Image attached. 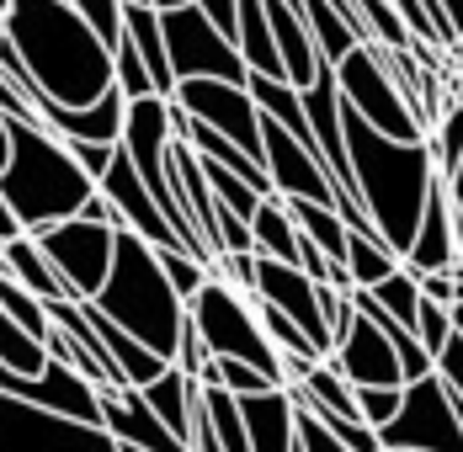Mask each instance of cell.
<instances>
[{
    "label": "cell",
    "mask_w": 463,
    "mask_h": 452,
    "mask_svg": "<svg viewBox=\"0 0 463 452\" xmlns=\"http://www.w3.org/2000/svg\"><path fill=\"white\" fill-rule=\"evenodd\" d=\"M250 234H256V250H261V256L298 261V240H304V229H298V219H293L288 197L267 192V197H261V208L250 213Z\"/></svg>",
    "instance_id": "obj_22"
},
{
    "label": "cell",
    "mask_w": 463,
    "mask_h": 452,
    "mask_svg": "<svg viewBox=\"0 0 463 452\" xmlns=\"http://www.w3.org/2000/svg\"><path fill=\"white\" fill-rule=\"evenodd\" d=\"M5 160H11V118L0 112V171H5Z\"/></svg>",
    "instance_id": "obj_42"
},
{
    "label": "cell",
    "mask_w": 463,
    "mask_h": 452,
    "mask_svg": "<svg viewBox=\"0 0 463 452\" xmlns=\"http://www.w3.org/2000/svg\"><path fill=\"white\" fill-rule=\"evenodd\" d=\"M171 101H182L192 118H203L208 128H219V134H230L245 155H256L261 165H267V138H261V101H256V90L240 86V80H208V75H197V80H176V96Z\"/></svg>",
    "instance_id": "obj_11"
},
{
    "label": "cell",
    "mask_w": 463,
    "mask_h": 452,
    "mask_svg": "<svg viewBox=\"0 0 463 452\" xmlns=\"http://www.w3.org/2000/svg\"><path fill=\"white\" fill-rule=\"evenodd\" d=\"M186 315H192V325H197L208 357L250 362V367H261V372L282 389V352H278V341L267 335L261 315H256V293L234 287L230 277L213 271V277L203 282V293L186 304Z\"/></svg>",
    "instance_id": "obj_5"
},
{
    "label": "cell",
    "mask_w": 463,
    "mask_h": 452,
    "mask_svg": "<svg viewBox=\"0 0 463 452\" xmlns=\"http://www.w3.org/2000/svg\"><path fill=\"white\" fill-rule=\"evenodd\" d=\"M155 11H176V5H192V0H149Z\"/></svg>",
    "instance_id": "obj_43"
},
{
    "label": "cell",
    "mask_w": 463,
    "mask_h": 452,
    "mask_svg": "<svg viewBox=\"0 0 463 452\" xmlns=\"http://www.w3.org/2000/svg\"><path fill=\"white\" fill-rule=\"evenodd\" d=\"M197 383H224L230 394H261V389H278L261 367H250V362H240V357H208V367L197 372Z\"/></svg>",
    "instance_id": "obj_28"
},
{
    "label": "cell",
    "mask_w": 463,
    "mask_h": 452,
    "mask_svg": "<svg viewBox=\"0 0 463 452\" xmlns=\"http://www.w3.org/2000/svg\"><path fill=\"white\" fill-rule=\"evenodd\" d=\"M437 372L448 378V389H453V400L463 405V335H453L442 352H437Z\"/></svg>",
    "instance_id": "obj_36"
},
{
    "label": "cell",
    "mask_w": 463,
    "mask_h": 452,
    "mask_svg": "<svg viewBox=\"0 0 463 452\" xmlns=\"http://www.w3.org/2000/svg\"><path fill=\"white\" fill-rule=\"evenodd\" d=\"M101 186V197L118 208V229H134V234H144L149 245H182V234L171 229V219H165V208L155 202V192L144 186V176L134 171V160H128V149L118 144V160H112V171L96 181ZM186 250V245H182Z\"/></svg>",
    "instance_id": "obj_12"
},
{
    "label": "cell",
    "mask_w": 463,
    "mask_h": 452,
    "mask_svg": "<svg viewBox=\"0 0 463 452\" xmlns=\"http://www.w3.org/2000/svg\"><path fill=\"white\" fill-rule=\"evenodd\" d=\"M0 112H5V118H38V107L22 96L16 80H5V75H0Z\"/></svg>",
    "instance_id": "obj_38"
},
{
    "label": "cell",
    "mask_w": 463,
    "mask_h": 452,
    "mask_svg": "<svg viewBox=\"0 0 463 452\" xmlns=\"http://www.w3.org/2000/svg\"><path fill=\"white\" fill-rule=\"evenodd\" d=\"M38 118L64 138H96V144H123V123H128V96L112 86L91 107H59L53 96H38Z\"/></svg>",
    "instance_id": "obj_16"
},
{
    "label": "cell",
    "mask_w": 463,
    "mask_h": 452,
    "mask_svg": "<svg viewBox=\"0 0 463 452\" xmlns=\"http://www.w3.org/2000/svg\"><path fill=\"white\" fill-rule=\"evenodd\" d=\"M160 267H165V277H171V287L182 293L186 304H192V298L203 293V282L213 277V267H208L203 256H192V250H182V245H165V250H160Z\"/></svg>",
    "instance_id": "obj_30"
},
{
    "label": "cell",
    "mask_w": 463,
    "mask_h": 452,
    "mask_svg": "<svg viewBox=\"0 0 463 452\" xmlns=\"http://www.w3.org/2000/svg\"><path fill=\"white\" fill-rule=\"evenodd\" d=\"M70 149H75V160L86 165L91 181H101L112 171V160H118V144H96V138H70Z\"/></svg>",
    "instance_id": "obj_34"
},
{
    "label": "cell",
    "mask_w": 463,
    "mask_h": 452,
    "mask_svg": "<svg viewBox=\"0 0 463 452\" xmlns=\"http://www.w3.org/2000/svg\"><path fill=\"white\" fill-rule=\"evenodd\" d=\"M0 309L16 319V325H27L33 335H48L53 330V319H48V304L33 293V287H22L11 271H0Z\"/></svg>",
    "instance_id": "obj_27"
},
{
    "label": "cell",
    "mask_w": 463,
    "mask_h": 452,
    "mask_svg": "<svg viewBox=\"0 0 463 452\" xmlns=\"http://www.w3.org/2000/svg\"><path fill=\"white\" fill-rule=\"evenodd\" d=\"M442 186H448V202H453V219H458V267H463V160L458 171L442 176Z\"/></svg>",
    "instance_id": "obj_39"
},
{
    "label": "cell",
    "mask_w": 463,
    "mask_h": 452,
    "mask_svg": "<svg viewBox=\"0 0 463 452\" xmlns=\"http://www.w3.org/2000/svg\"><path fill=\"white\" fill-rule=\"evenodd\" d=\"M0 38H5V11H0Z\"/></svg>",
    "instance_id": "obj_45"
},
{
    "label": "cell",
    "mask_w": 463,
    "mask_h": 452,
    "mask_svg": "<svg viewBox=\"0 0 463 452\" xmlns=\"http://www.w3.org/2000/svg\"><path fill=\"white\" fill-rule=\"evenodd\" d=\"M96 304L123 330H134L144 346H155L160 357L176 362L182 325H186V298L171 287V277L160 267V245H149L134 229H118V261H112V277L101 282Z\"/></svg>",
    "instance_id": "obj_4"
},
{
    "label": "cell",
    "mask_w": 463,
    "mask_h": 452,
    "mask_svg": "<svg viewBox=\"0 0 463 452\" xmlns=\"http://www.w3.org/2000/svg\"><path fill=\"white\" fill-rule=\"evenodd\" d=\"M16 234H27V229H22L16 208H11V202H5V192H0V245H5V240H16Z\"/></svg>",
    "instance_id": "obj_41"
},
{
    "label": "cell",
    "mask_w": 463,
    "mask_h": 452,
    "mask_svg": "<svg viewBox=\"0 0 463 452\" xmlns=\"http://www.w3.org/2000/svg\"><path fill=\"white\" fill-rule=\"evenodd\" d=\"M80 309H86V319L96 325V335H101V346L112 352V362H118V372H123V383H134V389H144V383H155L165 367H171V357H160L155 346H144L134 330H123L112 315H101V304L96 298H80Z\"/></svg>",
    "instance_id": "obj_18"
},
{
    "label": "cell",
    "mask_w": 463,
    "mask_h": 452,
    "mask_svg": "<svg viewBox=\"0 0 463 452\" xmlns=\"http://www.w3.org/2000/svg\"><path fill=\"white\" fill-rule=\"evenodd\" d=\"M160 22H165V48H171L176 80H197V75H208V80H240V86L250 80V70L240 59V43L224 38L203 16L197 0L192 5H176V11H160Z\"/></svg>",
    "instance_id": "obj_10"
},
{
    "label": "cell",
    "mask_w": 463,
    "mask_h": 452,
    "mask_svg": "<svg viewBox=\"0 0 463 452\" xmlns=\"http://www.w3.org/2000/svg\"><path fill=\"white\" fill-rule=\"evenodd\" d=\"M123 452H144V447H123Z\"/></svg>",
    "instance_id": "obj_47"
},
{
    "label": "cell",
    "mask_w": 463,
    "mask_h": 452,
    "mask_svg": "<svg viewBox=\"0 0 463 452\" xmlns=\"http://www.w3.org/2000/svg\"><path fill=\"white\" fill-rule=\"evenodd\" d=\"M5 38L27 59L38 86L59 107H91L118 86L112 43L91 27V16L75 0H11L5 5Z\"/></svg>",
    "instance_id": "obj_1"
},
{
    "label": "cell",
    "mask_w": 463,
    "mask_h": 452,
    "mask_svg": "<svg viewBox=\"0 0 463 452\" xmlns=\"http://www.w3.org/2000/svg\"><path fill=\"white\" fill-rule=\"evenodd\" d=\"M112 75H118V90H123L128 101H134V96H160V90H155V75H149V64H144V53L134 48L128 33L112 43Z\"/></svg>",
    "instance_id": "obj_29"
},
{
    "label": "cell",
    "mask_w": 463,
    "mask_h": 452,
    "mask_svg": "<svg viewBox=\"0 0 463 452\" xmlns=\"http://www.w3.org/2000/svg\"><path fill=\"white\" fill-rule=\"evenodd\" d=\"M197 5H203V16H208L224 38L240 33V0H197Z\"/></svg>",
    "instance_id": "obj_37"
},
{
    "label": "cell",
    "mask_w": 463,
    "mask_h": 452,
    "mask_svg": "<svg viewBox=\"0 0 463 452\" xmlns=\"http://www.w3.org/2000/svg\"><path fill=\"white\" fill-rule=\"evenodd\" d=\"M400 267V250L378 234H357L352 229V245H346V271H352V287H378L389 271Z\"/></svg>",
    "instance_id": "obj_24"
},
{
    "label": "cell",
    "mask_w": 463,
    "mask_h": 452,
    "mask_svg": "<svg viewBox=\"0 0 463 452\" xmlns=\"http://www.w3.org/2000/svg\"><path fill=\"white\" fill-rule=\"evenodd\" d=\"M123 33L134 38V48L144 53L155 90L160 96H176V70H171V48H165V22L155 5H123Z\"/></svg>",
    "instance_id": "obj_21"
},
{
    "label": "cell",
    "mask_w": 463,
    "mask_h": 452,
    "mask_svg": "<svg viewBox=\"0 0 463 452\" xmlns=\"http://www.w3.org/2000/svg\"><path fill=\"white\" fill-rule=\"evenodd\" d=\"M123 5H149V0H123Z\"/></svg>",
    "instance_id": "obj_46"
},
{
    "label": "cell",
    "mask_w": 463,
    "mask_h": 452,
    "mask_svg": "<svg viewBox=\"0 0 463 452\" xmlns=\"http://www.w3.org/2000/svg\"><path fill=\"white\" fill-rule=\"evenodd\" d=\"M0 452H123V442L107 426L0 394Z\"/></svg>",
    "instance_id": "obj_8"
},
{
    "label": "cell",
    "mask_w": 463,
    "mask_h": 452,
    "mask_svg": "<svg viewBox=\"0 0 463 452\" xmlns=\"http://www.w3.org/2000/svg\"><path fill=\"white\" fill-rule=\"evenodd\" d=\"M368 293H373V298H378V304H383L394 319H405V325L416 330V315H420V304H426V293H420V277L405 267V261L389 271L378 287H368Z\"/></svg>",
    "instance_id": "obj_25"
},
{
    "label": "cell",
    "mask_w": 463,
    "mask_h": 452,
    "mask_svg": "<svg viewBox=\"0 0 463 452\" xmlns=\"http://www.w3.org/2000/svg\"><path fill=\"white\" fill-rule=\"evenodd\" d=\"M176 367H186L192 378L208 367V346H203V335H197V325H192V315H186L182 325V346H176Z\"/></svg>",
    "instance_id": "obj_35"
},
{
    "label": "cell",
    "mask_w": 463,
    "mask_h": 452,
    "mask_svg": "<svg viewBox=\"0 0 463 452\" xmlns=\"http://www.w3.org/2000/svg\"><path fill=\"white\" fill-rule=\"evenodd\" d=\"M346 155H352V176H357V197L368 208L378 234L400 250H411L426 208V192L437 181V155L426 138H389L378 134L368 118H357L346 107Z\"/></svg>",
    "instance_id": "obj_2"
},
{
    "label": "cell",
    "mask_w": 463,
    "mask_h": 452,
    "mask_svg": "<svg viewBox=\"0 0 463 452\" xmlns=\"http://www.w3.org/2000/svg\"><path fill=\"white\" fill-rule=\"evenodd\" d=\"M405 267L416 271H442V267H458V219H453V202H448V186L442 176L431 181L426 192V208H420V224L416 240L405 250Z\"/></svg>",
    "instance_id": "obj_15"
},
{
    "label": "cell",
    "mask_w": 463,
    "mask_h": 452,
    "mask_svg": "<svg viewBox=\"0 0 463 452\" xmlns=\"http://www.w3.org/2000/svg\"><path fill=\"white\" fill-rule=\"evenodd\" d=\"M298 447L304 452H352L330 426H325L320 415H315V410H304V405H298Z\"/></svg>",
    "instance_id": "obj_33"
},
{
    "label": "cell",
    "mask_w": 463,
    "mask_h": 452,
    "mask_svg": "<svg viewBox=\"0 0 463 452\" xmlns=\"http://www.w3.org/2000/svg\"><path fill=\"white\" fill-rule=\"evenodd\" d=\"M335 86L346 96V107L357 112V118H368L378 134L389 138H426V123H420L416 101L405 96V86L394 80V70H389V59H383V48L373 43H357L341 64H335Z\"/></svg>",
    "instance_id": "obj_6"
},
{
    "label": "cell",
    "mask_w": 463,
    "mask_h": 452,
    "mask_svg": "<svg viewBox=\"0 0 463 452\" xmlns=\"http://www.w3.org/2000/svg\"><path fill=\"white\" fill-rule=\"evenodd\" d=\"M426 144H431V155H437V176L458 171V160H463V107L458 101H448V107L437 112V123L426 128Z\"/></svg>",
    "instance_id": "obj_26"
},
{
    "label": "cell",
    "mask_w": 463,
    "mask_h": 452,
    "mask_svg": "<svg viewBox=\"0 0 463 452\" xmlns=\"http://www.w3.org/2000/svg\"><path fill=\"white\" fill-rule=\"evenodd\" d=\"M315 372V357H304V352H282V389L288 383H304Z\"/></svg>",
    "instance_id": "obj_40"
},
{
    "label": "cell",
    "mask_w": 463,
    "mask_h": 452,
    "mask_svg": "<svg viewBox=\"0 0 463 452\" xmlns=\"http://www.w3.org/2000/svg\"><path fill=\"white\" fill-rule=\"evenodd\" d=\"M383 452H463V420L458 400L442 372H426L405 383V405L389 426H378Z\"/></svg>",
    "instance_id": "obj_7"
},
{
    "label": "cell",
    "mask_w": 463,
    "mask_h": 452,
    "mask_svg": "<svg viewBox=\"0 0 463 452\" xmlns=\"http://www.w3.org/2000/svg\"><path fill=\"white\" fill-rule=\"evenodd\" d=\"M357 405H363L368 426H389L400 415V405H405V383L400 389H357Z\"/></svg>",
    "instance_id": "obj_32"
},
{
    "label": "cell",
    "mask_w": 463,
    "mask_h": 452,
    "mask_svg": "<svg viewBox=\"0 0 463 452\" xmlns=\"http://www.w3.org/2000/svg\"><path fill=\"white\" fill-rule=\"evenodd\" d=\"M298 5H304V16H309V33H315V43H320L325 64H341V59H346L357 43H368V38H363V33L341 16L330 0H298Z\"/></svg>",
    "instance_id": "obj_23"
},
{
    "label": "cell",
    "mask_w": 463,
    "mask_h": 452,
    "mask_svg": "<svg viewBox=\"0 0 463 452\" xmlns=\"http://www.w3.org/2000/svg\"><path fill=\"white\" fill-rule=\"evenodd\" d=\"M38 245L53 261V271L70 282L75 298H96L101 282L112 277V261H118V224L75 213V219H59V224L38 229Z\"/></svg>",
    "instance_id": "obj_9"
},
{
    "label": "cell",
    "mask_w": 463,
    "mask_h": 452,
    "mask_svg": "<svg viewBox=\"0 0 463 452\" xmlns=\"http://www.w3.org/2000/svg\"><path fill=\"white\" fill-rule=\"evenodd\" d=\"M240 410H245L250 452H298V405L288 389L240 394Z\"/></svg>",
    "instance_id": "obj_17"
},
{
    "label": "cell",
    "mask_w": 463,
    "mask_h": 452,
    "mask_svg": "<svg viewBox=\"0 0 463 452\" xmlns=\"http://www.w3.org/2000/svg\"><path fill=\"white\" fill-rule=\"evenodd\" d=\"M416 335H420V346L437 357V352L453 341V309H448V304H437V298H426V304H420V315H416Z\"/></svg>",
    "instance_id": "obj_31"
},
{
    "label": "cell",
    "mask_w": 463,
    "mask_h": 452,
    "mask_svg": "<svg viewBox=\"0 0 463 452\" xmlns=\"http://www.w3.org/2000/svg\"><path fill=\"white\" fill-rule=\"evenodd\" d=\"M0 192L16 208L22 229L38 234L59 219H75L101 186L75 160L70 138L53 134L43 118H11V160L0 171Z\"/></svg>",
    "instance_id": "obj_3"
},
{
    "label": "cell",
    "mask_w": 463,
    "mask_h": 452,
    "mask_svg": "<svg viewBox=\"0 0 463 452\" xmlns=\"http://www.w3.org/2000/svg\"><path fill=\"white\" fill-rule=\"evenodd\" d=\"M330 362L357 383V389H400L405 383V367H400V352H394V341L373 325L363 309H357V319L335 335V352H330Z\"/></svg>",
    "instance_id": "obj_13"
},
{
    "label": "cell",
    "mask_w": 463,
    "mask_h": 452,
    "mask_svg": "<svg viewBox=\"0 0 463 452\" xmlns=\"http://www.w3.org/2000/svg\"><path fill=\"white\" fill-rule=\"evenodd\" d=\"M101 426L123 442V447H144V452H192L155 415V410L144 405V394L139 389H118V394H101Z\"/></svg>",
    "instance_id": "obj_14"
},
{
    "label": "cell",
    "mask_w": 463,
    "mask_h": 452,
    "mask_svg": "<svg viewBox=\"0 0 463 452\" xmlns=\"http://www.w3.org/2000/svg\"><path fill=\"white\" fill-rule=\"evenodd\" d=\"M139 394H144V405L155 410V415H160V420L182 437L186 447H192V420H197V405H203V383H197L186 367H176V362H171L155 383H144Z\"/></svg>",
    "instance_id": "obj_19"
},
{
    "label": "cell",
    "mask_w": 463,
    "mask_h": 452,
    "mask_svg": "<svg viewBox=\"0 0 463 452\" xmlns=\"http://www.w3.org/2000/svg\"><path fill=\"white\" fill-rule=\"evenodd\" d=\"M453 59H458V64H463V43H458V48H453Z\"/></svg>",
    "instance_id": "obj_44"
},
{
    "label": "cell",
    "mask_w": 463,
    "mask_h": 452,
    "mask_svg": "<svg viewBox=\"0 0 463 452\" xmlns=\"http://www.w3.org/2000/svg\"><path fill=\"white\" fill-rule=\"evenodd\" d=\"M0 271H11L22 287H33L43 304H59V298H75L70 293V282L53 271V261L43 256V245H38V234H16V240H5L0 245Z\"/></svg>",
    "instance_id": "obj_20"
}]
</instances>
